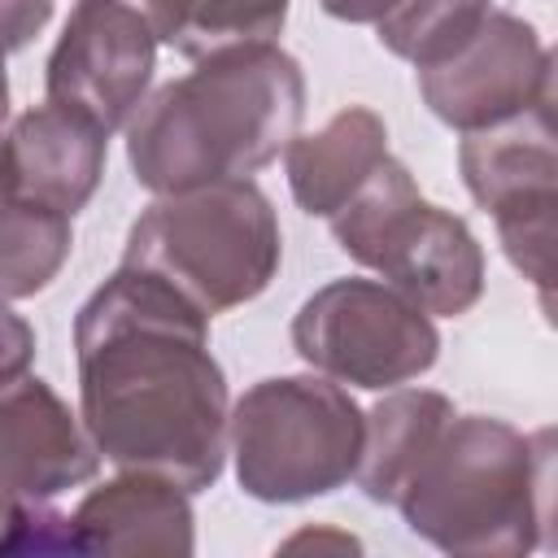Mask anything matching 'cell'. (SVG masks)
Wrapping results in <instances>:
<instances>
[{
	"label": "cell",
	"instance_id": "obj_17",
	"mask_svg": "<svg viewBox=\"0 0 558 558\" xmlns=\"http://www.w3.org/2000/svg\"><path fill=\"white\" fill-rule=\"evenodd\" d=\"M488 9L493 0H397L375 22V39L414 70H427L458 52L480 31Z\"/></svg>",
	"mask_w": 558,
	"mask_h": 558
},
{
	"label": "cell",
	"instance_id": "obj_8",
	"mask_svg": "<svg viewBox=\"0 0 558 558\" xmlns=\"http://www.w3.org/2000/svg\"><path fill=\"white\" fill-rule=\"evenodd\" d=\"M458 170L471 201L493 214L510 266L541 292L549 310L554 288V227H558V131L554 100H541L497 126L466 131Z\"/></svg>",
	"mask_w": 558,
	"mask_h": 558
},
{
	"label": "cell",
	"instance_id": "obj_4",
	"mask_svg": "<svg viewBox=\"0 0 558 558\" xmlns=\"http://www.w3.org/2000/svg\"><path fill=\"white\" fill-rule=\"evenodd\" d=\"M279 262V214L253 179L157 196L131 222L122 248V266L166 279L209 318L262 296Z\"/></svg>",
	"mask_w": 558,
	"mask_h": 558
},
{
	"label": "cell",
	"instance_id": "obj_7",
	"mask_svg": "<svg viewBox=\"0 0 558 558\" xmlns=\"http://www.w3.org/2000/svg\"><path fill=\"white\" fill-rule=\"evenodd\" d=\"M292 349L336 384L388 392L436 366L440 331L384 279H331L296 310Z\"/></svg>",
	"mask_w": 558,
	"mask_h": 558
},
{
	"label": "cell",
	"instance_id": "obj_6",
	"mask_svg": "<svg viewBox=\"0 0 558 558\" xmlns=\"http://www.w3.org/2000/svg\"><path fill=\"white\" fill-rule=\"evenodd\" d=\"M366 414L327 375L257 379L227 418L235 480L253 501L296 506L344 488L362 458Z\"/></svg>",
	"mask_w": 558,
	"mask_h": 558
},
{
	"label": "cell",
	"instance_id": "obj_3",
	"mask_svg": "<svg viewBox=\"0 0 558 558\" xmlns=\"http://www.w3.org/2000/svg\"><path fill=\"white\" fill-rule=\"evenodd\" d=\"M549 427L523 436L493 414H453L392 506L445 554H527L549 527Z\"/></svg>",
	"mask_w": 558,
	"mask_h": 558
},
{
	"label": "cell",
	"instance_id": "obj_10",
	"mask_svg": "<svg viewBox=\"0 0 558 558\" xmlns=\"http://www.w3.org/2000/svg\"><path fill=\"white\" fill-rule=\"evenodd\" d=\"M157 35L122 0H78L44 70V92L105 135L131 122L157 70Z\"/></svg>",
	"mask_w": 558,
	"mask_h": 558
},
{
	"label": "cell",
	"instance_id": "obj_20",
	"mask_svg": "<svg viewBox=\"0 0 558 558\" xmlns=\"http://www.w3.org/2000/svg\"><path fill=\"white\" fill-rule=\"evenodd\" d=\"M52 17V0H0V52H22Z\"/></svg>",
	"mask_w": 558,
	"mask_h": 558
},
{
	"label": "cell",
	"instance_id": "obj_13",
	"mask_svg": "<svg viewBox=\"0 0 558 558\" xmlns=\"http://www.w3.org/2000/svg\"><path fill=\"white\" fill-rule=\"evenodd\" d=\"M78 554H192L196 514L187 488L122 471L118 480L96 484L70 514Z\"/></svg>",
	"mask_w": 558,
	"mask_h": 558
},
{
	"label": "cell",
	"instance_id": "obj_5",
	"mask_svg": "<svg viewBox=\"0 0 558 558\" xmlns=\"http://www.w3.org/2000/svg\"><path fill=\"white\" fill-rule=\"evenodd\" d=\"M336 244L432 318H458L484 296V248L462 214L432 205L392 153L327 218Z\"/></svg>",
	"mask_w": 558,
	"mask_h": 558
},
{
	"label": "cell",
	"instance_id": "obj_22",
	"mask_svg": "<svg viewBox=\"0 0 558 558\" xmlns=\"http://www.w3.org/2000/svg\"><path fill=\"white\" fill-rule=\"evenodd\" d=\"M305 545H314V549H340V554H357L362 549L357 536L331 532V527H305V532H296V536L283 541V549H305Z\"/></svg>",
	"mask_w": 558,
	"mask_h": 558
},
{
	"label": "cell",
	"instance_id": "obj_1",
	"mask_svg": "<svg viewBox=\"0 0 558 558\" xmlns=\"http://www.w3.org/2000/svg\"><path fill=\"white\" fill-rule=\"evenodd\" d=\"M78 418L118 471L209 488L227 462V375L209 314L166 279L118 266L74 314Z\"/></svg>",
	"mask_w": 558,
	"mask_h": 558
},
{
	"label": "cell",
	"instance_id": "obj_9",
	"mask_svg": "<svg viewBox=\"0 0 558 558\" xmlns=\"http://www.w3.org/2000/svg\"><path fill=\"white\" fill-rule=\"evenodd\" d=\"M423 105L453 131L497 126L541 100H554V52L532 22L488 9L480 31L445 61L414 70Z\"/></svg>",
	"mask_w": 558,
	"mask_h": 558
},
{
	"label": "cell",
	"instance_id": "obj_16",
	"mask_svg": "<svg viewBox=\"0 0 558 558\" xmlns=\"http://www.w3.org/2000/svg\"><path fill=\"white\" fill-rule=\"evenodd\" d=\"M70 214L35 201L0 205V301H26L44 292L70 262Z\"/></svg>",
	"mask_w": 558,
	"mask_h": 558
},
{
	"label": "cell",
	"instance_id": "obj_11",
	"mask_svg": "<svg viewBox=\"0 0 558 558\" xmlns=\"http://www.w3.org/2000/svg\"><path fill=\"white\" fill-rule=\"evenodd\" d=\"M100 453L83 418L39 379L22 375L0 388V493L52 501L96 475Z\"/></svg>",
	"mask_w": 558,
	"mask_h": 558
},
{
	"label": "cell",
	"instance_id": "obj_24",
	"mask_svg": "<svg viewBox=\"0 0 558 558\" xmlns=\"http://www.w3.org/2000/svg\"><path fill=\"white\" fill-rule=\"evenodd\" d=\"M13 201V170H9V148H4V135H0V205Z\"/></svg>",
	"mask_w": 558,
	"mask_h": 558
},
{
	"label": "cell",
	"instance_id": "obj_25",
	"mask_svg": "<svg viewBox=\"0 0 558 558\" xmlns=\"http://www.w3.org/2000/svg\"><path fill=\"white\" fill-rule=\"evenodd\" d=\"M9 118V70H4V52H0V126Z\"/></svg>",
	"mask_w": 558,
	"mask_h": 558
},
{
	"label": "cell",
	"instance_id": "obj_12",
	"mask_svg": "<svg viewBox=\"0 0 558 558\" xmlns=\"http://www.w3.org/2000/svg\"><path fill=\"white\" fill-rule=\"evenodd\" d=\"M4 148L13 170V201H35L74 218L100 187L109 135L92 118L44 100L13 122Z\"/></svg>",
	"mask_w": 558,
	"mask_h": 558
},
{
	"label": "cell",
	"instance_id": "obj_18",
	"mask_svg": "<svg viewBox=\"0 0 558 558\" xmlns=\"http://www.w3.org/2000/svg\"><path fill=\"white\" fill-rule=\"evenodd\" d=\"M288 22V0H187V22L174 39L183 57H205L235 44H270Z\"/></svg>",
	"mask_w": 558,
	"mask_h": 558
},
{
	"label": "cell",
	"instance_id": "obj_19",
	"mask_svg": "<svg viewBox=\"0 0 558 558\" xmlns=\"http://www.w3.org/2000/svg\"><path fill=\"white\" fill-rule=\"evenodd\" d=\"M35 362V331L9 301H0V388L22 379Z\"/></svg>",
	"mask_w": 558,
	"mask_h": 558
},
{
	"label": "cell",
	"instance_id": "obj_14",
	"mask_svg": "<svg viewBox=\"0 0 558 558\" xmlns=\"http://www.w3.org/2000/svg\"><path fill=\"white\" fill-rule=\"evenodd\" d=\"M384 157H388L384 118L366 105H344L318 131L310 135L296 131L292 144L283 148L292 201L310 218H331Z\"/></svg>",
	"mask_w": 558,
	"mask_h": 558
},
{
	"label": "cell",
	"instance_id": "obj_21",
	"mask_svg": "<svg viewBox=\"0 0 558 558\" xmlns=\"http://www.w3.org/2000/svg\"><path fill=\"white\" fill-rule=\"evenodd\" d=\"M122 4L135 9L148 22V31L157 35V44H170L174 48V39H179V31L187 22V0H122Z\"/></svg>",
	"mask_w": 558,
	"mask_h": 558
},
{
	"label": "cell",
	"instance_id": "obj_23",
	"mask_svg": "<svg viewBox=\"0 0 558 558\" xmlns=\"http://www.w3.org/2000/svg\"><path fill=\"white\" fill-rule=\"evenodd\" d=\"M318 4H323L336 22H357V26H362V22H371V26H375V22H379L397 0H318Z\"/></svg>",
	"mask_w": 558,
	"mask_h": 558
},
{
	"label": "cell",
	"instance_id": "obj_2",
	"mask_svg": "<svg viewBox=\"0 0 558 558\" xmlns=\"http://www.w3.org/2000/svg\"><path fill=\"white\" fill-rule=\"evenodd\" d=\"M305 118V74L292 52L235 44L140 100L126 122V161L153 196L205 183L253 179L270 166Z\"/></svg>",
	"mask_w": 558,
	"mask_h": 558
},
{
	"label": "cell",
	"instance_id": "obj_15",
	"mask_svg": "<svg viewBox=\"0 0 558 558\" xmlns=\"http://www.w3.org/2000/svg\"><path fill=\"white\" fill-rule=\"evenodd\" d=\"M449 418H453V401L445 392L388 388V397L375 401L371 414H366L362 458H357V471H353L357 488L371 501L392 506Z\"/></svg>",
	"mask_w": 558,
	"mask_h": 558
}]
</instances>
